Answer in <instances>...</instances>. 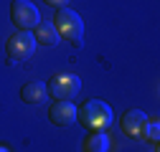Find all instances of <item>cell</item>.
Segmentation results:
<instances>
[{"mask_svg": "<svg viewBox=\"0 0 160 152\" xmlns=\"http://www.w3.org/2000/svg\"><path fill=\"white\" fill-rule=\"evenodd\" d=\"M0 152H8V150H5V147H3V145H0Z\"/></svg>", "mask_w": 160, "mask_h": 152, "instance_id": "obj_13", "label": "cell"}, {"mask_svg": "<svg viewBox=\"0 0 160 152\" xmlns=\"http://www.w3.org/2000/svg\"><path fill=\"white\" fill-rule=\"evenodd\" d=\"M107 150H109V140L104 132H94L84 145V152H107Z\"/></svg>", "mask_w": 160, "mask_h": 152, "instance_id": "obj_10", "label": "cell"}, {"mask_svg": "<svg viewBox=\"0 0 160 152\" xmlns=\"http://www.w3.org/2000/svg\"><path fill=\"white\" fill-rule=\"evenodd\" d=\"M46 91H48V97H53V102L56 99L71 102L74 97H79V91H82V81H79V76H74V74H56L48 81Z\"/></svg>", "mask_w": 160, "mask_h": 152, "instance_id": "obj_3", "label": "cell"}, {"mask_svg": "<svg viewBox=\"0 0 160 152\" xmlns=\"http://www.w3.org/2000/svg\"><path fill=\"white\" fill-rule=\"evenodd\" d=\"M46 84H41V81H28V84H23V89H21V99L26 102V104H41L43 99H46Z\"/></svg>", "mask_w": 160, "mask_h": 152, "instance_id": "obj_9", "label": "cell"}, {"mask_svg": "<svg viewBox=\"0 0 160 152\" xmlns=\"http://www.w3.org/2000/svg\"><path fill=\"white\" fill-rule=\"evenodd\" d=\"M48 119L56 124V127H69L76 122V107L66 99H56L48 109Z\"/></svg>", "mask_w": 160, "mask_h": 152, "instance_id": "obj_7", "label": "cell"}, {"mask_svg": "<svg viewBox=\"0 0 160 152\" xmlns=\"http://www.w3.org/2000/svg\"><path fill=\"white\" fill-rule=\"evenodd\" d=\"M112 119L114 117H112L109 104L99 102V99H89L76 109V122H82L84 127H92V129H107L112 124Z\"/></svg>", "mask_w": 160, "mask_h": 152, "instance_id": "obj_2", "label": "cell"}, {"mask_svg": "<svg viewBox=\"0 0 160 152\" xmlns=\"http://www.w3.org/2000/svg\"><path fill=\"white\" fill-rule=\"evenodd\" d=\"M33 38H36V46H46V48H53V46L61 43V36H58V31L51 21H38Z\"/></svg>", "mask_w": 160, "mask_h": 152, "instance_id": "obj_8", "label": "cell"}, {"mask_svg": "<svg viewBox=\"0 0 160 152\" xmlns=\"http://www.w3.org/2000/svg\"><path fill=\"white\" fill-rule=\"evenodd\" d=\"M148 114L145 112H140V109H130L122 114V122H119V127H122V132L127 137L132 140H140V137H145V124H148Z\"/></svg>", "mask_w": 160, "mask_h": 152, "instance_id": "obj_6", "label": "cell"}, {"mask_svg": "<svg viewBox=\"0 0 160 152\" xmlns=\"http://www.w3.org/2000/svg\"><path fill=\"white\" fill-rule=\"evenodd\" d=\"M150 152H158V150H150Z\"/></svg>", "mask_w": 160, "mask_h": 152, "instance_id": "obj_14", "label": "cell"}, {"mask_svg": "<svg viewBox=\"0 0 160 152\" xmlns=\"http://www.w3.org/2000/svg\"><path fill=\"white\" fill-rule=\"evenodd\" d=\"M53 26H56V31H58V36L64 38V41H69L71 46H82L84 43V21H82V15L79 13H74L69 5L66 8H58L56 10V21H53Z\"/></svg>", "mask_w": 160, "mask_h": 152, "instance_id": "obj_1", "label": "cell"}, {"mask_svg": "<svg viewBox=\"0 0 160 152\" xmlns=\"http://www.w3.org/2000/svg\"><path fill=\"white\" fill-rule=\"evenodd\" d=\"M43 3H48V5H53V8H66L69 0H43Z\"/></svg>", "mask_w": 160, "mask_h": 152, "instance_id": "obj_12", "label": "cell"}, {"mask_svg": "<svg viewBox=\"0 0 160 152\" xmlns=\"http://www.w3.org/2000/svg\"><path fill=\"white\" fill-rule=\"evenodd\" d=\"M158 135H160V124L158 122H148L145 124V137L152 140V142H158Z\"/></svg>", "mask_w": 160, "mask_h": 152, "instance_id": "obj_11", "label": "cell"}, {"mask_svg": "<svg viewBox=\"0 0 160 152\" xmlns=\"http://www.w3.org/2000/svg\"><path fill=\"white\" fill-rule=\"evenodd\" d=\"M10 18L18 31H31L38 26V8L31 3V0H13L10 3Z\"/></svg>", "mask_w": 160, "mask_h": 152, "instance_id": "obj_4", "label": "cell"}, {"mask_svg": "<svg viewBox=\"0 0 160 152\" xmlns=\"http://www.w3.org/2000/svg\"><path fill=\"white\" fill-rule=\"evenodd\" d=\"M5 51H8V56H10L13 61H26V59H31L33 51H36V38H33V33H31V31H18V33H13V36L8 38V43H5Z\"/></svg>", "mask_w": 160, "mask_h": 152, "instance_id": "obj_5", "label": "cell"}]
</instances>
